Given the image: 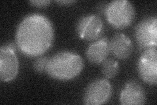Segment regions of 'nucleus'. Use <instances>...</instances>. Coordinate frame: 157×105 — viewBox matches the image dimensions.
Wrapping results in <instances>:
<instances>
[{
  "instance_id": "nucleus-1",
  "label": "nucleus",
  "mask_w": 157,
  "mask_h": 105,
  "mask_svg": "<svg viewBox=\"0 0 157 105\" xmlns=\"http://www.w3.org/2000/svg\"><path fill=\"white\" fill-rule=\"evenodd\" d=\"M55 38V29L46 16L33 13L24 17L17 29L15 40L18 50L25 56H42L50 49Z\"/></svg>"
},
{
  "instance_id": "nucleus-2",
  "label": "nucleus",
  "mask_w": 157,
  "mask_h": 105,
  "mask_svg": "<svg viewBox=\"0 0 157 105\" xmlns=\"http://www.w3.org/2000/svg\"><path fill=\"white\" fill-rule=\"evenodd\" d=\"M84 63L77 53L63 51L49 58L46 73L51 78L59 81L74 79L82 72Z\"/></svg>"
},
{
  "instance_id": "nucleus-3",
  "label": "nucleus",
  "mask_w": 157,
  "mask_h": 105,
  "mask_svg": "<svg viewBox=\"0 0 157 105\" xmlns=\"http://www.w3.org/2000/svg\"><path fill=\"white\" fill-rule=\"evenodd\" d=\"M104 11L108 23L117 30L129 27L136 17L133 4L126 0H116L110 2L106 6Z\"/></svg>"
},
{
  "instance_id": "nucleus-4",
  "label": "nucleus",
  "mask_w": 157,
  "mask_h": 105,
  "mask_svg": "<svg viewBox=\"0 0 157 105\" xmlns=\"http://www.w3.org/2000/svg\"><path fill=\"white\" fill-rule=\"evenodd\" d=\"M19 63L14 44L7 43L0 49V79L3 82L14 80L17 76Z\"/></svg>"
},
{
  "instance_id": "nucleus-5",
  "label": "nucleus",
  "mask_w": 157,
  "mask_h": 105,
  "mask_svg": "<svg viewBox=\"0 0 157 105\" xmlns=\"http://www.w3.org/2000/svg\"><path fill=\"white\" fill-rule=\"evenodd\" d=\"M113 94V87L107 79H97L87 86L83 103L86 105H101L109 101Z\"/></svg>"
},
{
  "instance_id": "nucleus-6",
  "label": "nucleus",
  "mask_w": 157,
  "mask_h": 105,
  "mask_svg": "<svg viewBox=\"0 0 157 105\" xmlns=\"http://www.w3.org/2000/svg\"><path fill=\"white\" fill-rule=\"evenodd\" d=\"M134 36L141 49H146L157 45V18L156 16L145 18L136 25Z\"/></svg>"
},
{
  "instance_id": "nucleus-7",
  "label": "nucleus",
  "mask_w": 157,
  "mask_h": 105,
  "mask_svg": "<svg viewBox=\"0 0 157 105\" xmlns=\"http://www.w3.org/2000/svg\"><path fill=\"white\" fill-rule=\"evenodd\" d=\"M137 70L142 80L151 86H156L157 83L156 47L144 50L139 59Z\"/></svg>"
},
{
  "instance_id": "nucleus-8",
  "label": "nucleus",
  "mask_w": 157,
  "mask_h": 105,
  "mask_svg": "<svg viewBox=\"0 0 157 105\" xmlns=\"http://www.w3.org/2000/svg\"><path fill=\"white\" fill-rule=\"evenodd\" d=\"M104 30V23L100 16L89 14L81 17L76 24V32L81 39L96 41Z\"/></svg>"
},
{
  "instance_id": "nucleus-9",
  "label": "nucleus",
  "mask_w": 157,
  "mask_h": 105,
  "mask_svg": "<svg viewBox=\"0 0 157 105\" xmlns=\"http://www.w3.org/2000/svg\"><path fill=\"white\" fill-rule=\"evenodd\" d=\"M146 93L140 83L134 80L127 82L120 93L119 101L122 105H141L146 103Z\"/></svg>"
},
{
  "instance_id": "nucleus-10",
  "label": "nucleus",
  "mask_w": 157,
  "mask_h": 105,
  "mask_svg": "<svg viewBox=\"0 0 157 105\" xmlns=\"http://www.w3.org/2000/svg\"><path fill=\"white\" fill-rule=\"evenodd\" d=\"M134 45L129 37L124 34H117L109 42L110 53L115 57L124 60L131 55Z\"/></svg>"
},
{
  "instance_id": "nucleus-11",
  "label": "nucleus",
  "mask_w": 157,
  "mask_h": 105,
  "mask_svg": "<svg viewBox=\"0 0 157 105\" xmlns=\"http://www.w3.org/2000/svg\"><path fill=\"white\" fill-rule=\"evenodd\" d=\"M110 53L109 41L106 37L98 39L86 49V56L91 64H101Z\"/></svg>"
},
{
  "instance_id": "nucleus-12",
  "label": "nucleus",
  "mask_w": 157,
  "mask_h": 105,
  "mask_svg": "<svg viewBox=\"0 0 157 105\" xmlns=\"http://www.w3.org/2000/svg\"><path fill=\"white\" fill-rule=\"evenodd\" d=\"M101 64V72L107 79L115 78L119 72V64L115 59H107Z\"/></svg>"
},
{
  "instance_id": "nucleus-13",
  "label": "nucleus",
  "mask_w": 157,
  "mask_h": 105,
  "mask_svg": "<svg viewBox=\"0 0 157 105\" xmlns=\"http://www.w3.org/2000/svg\"><path fill=\"white\" fill-rule=\"evenodd\" d=\"M48 57H40L37 58L33 63V69L37 73L46 72L47 63L49 60Z\"/></svg>"
},
{
  "instance_id": "nucleus-14",
  "label": "nucleus",
  "mask_w": 157,
  "mask_h": 105,
  "mask_svg": "<svg viewBox=\"0 0 157 105\" xmlns=\"http://www.w3.org/2000/svg\"><path fill=\"white\" fill-rule=\"evenodd\" d=\"M29 3L33 7L43 8L48 6L51 3V1L49 0H35V1H29Z\"/></svg>"
},
{
  "instance_id": "nucleus-15",
  "label": "nucleus",
  "mask_w": 157,
  "mask_h": 105,
  "mask_svg": "<svg viewBox=\"0 0 157 105\" xmlns=\"http://www.w3.org/2000/svg\"><path fill=\"white\" fill-rule=\"evenodd\" d=\"M75 1H71V0H67V1H65V0H63V1H56L55 3L57 4L60 5V6H70V5L75 3Z\"/></svg>"
}]
</instances>
